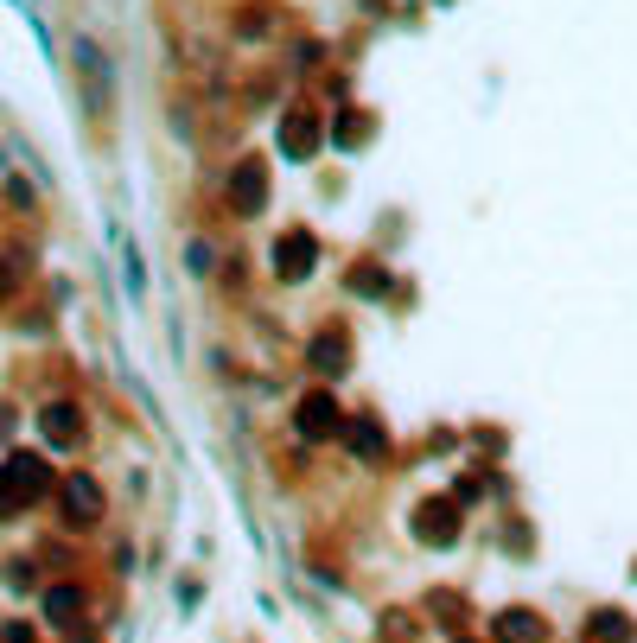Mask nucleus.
<instances>
[{
	"label": "nucleus",
	"mask_w": 637,
	"mask_h": 643,
	"mask_svg": "<svg viewBox=\"0 0 637 643\" xmlns=\"http://www.w3.org/2000/svg\"><path fill=\"white\" fill-rule=\"evenodd\" d=\"M262 198H268V160L249 153V160H236V172H230V204L249 217V211H262Z\"/></svg>",
	"instance_id": "1"
},
{
	"label": "nucleus",
	"mask_w": 637,
	"mask_h": 643,
	"mask_svg": "<svg viewBox=\"0 0 637 643\" xmlns=\"http://www.w3.org/2000/svg\"><path fill=\"white\" fill-rule=\"evenodd\" d=\"M300 433L306 440H332V433H344V408H338L332 389H313L300 402Z\"/></svg>",
	"instance_id": "2"
},
{
	"label": "nucleus",
	"mask_w": 637,
	"mask_h": 643,
	"mask_svg": "<svg viewBox=\"0 0 637 643\" xmlns=\"http://www.w3.org/2000/svg\"><path fill=\"white\" fill-rule=\"evenodd\" d=\"M319 141H325V121H319V109H313V102H294V109H287V121H281V147L306 160V153H313Z\"/></svg>",
	"instance_id": "3"
},
{
	"label": "nucleus",
	"mask_w": 637,
	"mask_h": 643,
	"mask_svg": "<svg viewBox=\"0 0 637 643\" xmlns=\"http://www.w3.org/2000/svg\"><path fill=\"white\" fill-rule=\"evenodd\" d=\"M415 535H421V542H453V535H459V503H446V497L421 503V510H415Z\"/></svg>",
	"instance_id": "4"
},
{
	"label": "nucleus",
	"mask_w": 637,
	"mask_h": 643,
	"mask_svg": "<svg viewBox=\"0 0 637 643\" xmlns=\"http://www.w3.org/2000/svg\"><path fill=\"white\" fill-rule=\"evenodd\" d=\"M344 440H351L357 459H383L389 453V433L376 427V421H344Z\"/></svg>",
	"instance_id": "5"
},
{
	"label": "nucleus",
	"mask_w": 637,
	"mask_h": 643,
	"mask_svg": "<svg viewBox=\"0 0 637 643\" xmlns=\"http://www.w3.org/2000/svg\"><path fill=\"white\" fill-rule=\"evenodd\" d=\"M497 637H504V643H542L548 624L536 612H504V618H497Z\"/></svg>",
	"instance_id": "6"
},
{
	"label": "nucleus",
	"mask_w": 637,
	"mask_h": 643,
	"mask_svg": "<svg viewBox=\"0 0 637 643\" xmlns=\"http://www.w3.org/2000/svg\"><path fill=\"white\" fill-rule=\"evenodd\" d=\"M274 268H281V274H287V281H300V274H306V268H313V242H306V236L294 230V236H287V242H281V255H274Z\"/></svg>",
	"instance_id": "7"
},
{
	"label": "nucleus",
	"mask_w": 637,
	"mask_h": 643,
	"mask_svg": "<svg viewBox=\"0 0 637 643\" xmlns=\"http://www.w3.org/2000/svg\"><path fill=\"white\" fill-rule=\"evenodd\" d=\"M45 618L64 624V631H77V624H83V593H64V586H58V593L45 599Z\"/></svg>",
	"instance_id": "8"
},
{
	"label": "nucleus",
	"mask_w": 637,
	"mask_h": 643,
	"mask_svg": "<svg viewBox=\"0 0 637 643\" xmlns=\"http://www.w3.org/2000/svg\"><path fill=\"white\" fill-rule=\"evenodd\" d=\"M64 497H71V516H77V523H90V516L102 510V503H96L102 491H96L90 478H71V491H64Z\"/></svg>",
	"instance_id": "9"
},
{
	"label": "nucleus",
	"mask_w": 637,
	"mask_h": 643,
	"mask_svg": "<svg viewBox=\"0 0 637 643\" xmlns=\"http://www.w3.org/2000/svg\"><path fill=\"white\" fill-rule=\"evenodd\" d=\"M593 637H599V643H625V637H631V624L618 618V612H599V618H593Z\"/></svg>",
	"instance_id": "10"
},
{
	"label": "nucleus",
	"mask_w": 637,
	"mask_h": 643,
	"mask_svg": "<svg viewBox=\"0 0 637 643\" xmlns=\"http://www.w3.org/2000/svg\"><path fill=\"white\" fill-rule=\"evenodd\" d=\"M364 134H370V121L357 115V109H351V115H338V147H357Z\"/></svg>",
	"instance_id": "11"
}]
</instances>
